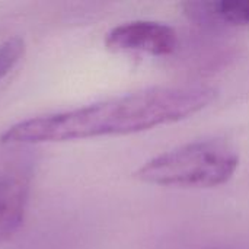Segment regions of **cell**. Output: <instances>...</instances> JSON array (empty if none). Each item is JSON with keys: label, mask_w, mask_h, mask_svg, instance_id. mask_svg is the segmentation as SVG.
Listing matches in <instances>:
<instances>
[{"label": "cell", "mask_w": 249, "mask_h": 249, "mask_svg": "<svg viewBox=\"0 0 249 249\" xmlns=\"http://www.w3.org/2000/svg\"><path fill=\"white\" fill-rule=\"evenodd\" d=\"M184 10L190 19L210 25H249V0L187 1Z\"/></svg>", "instance_id": "5"}, {"label": "cell", "mask_w": 249, "mask_h": 249, "mask_svg": "<svg viewBox=\"0 0 249 249\" xmlns=\"http://www.w3.org/2000/svg\"><path fill=\"white\" fill-rule=\"evenodd\" d=\"M217 96L209 85L155 86L70 111L29 118L9 127L4 144H36L124 136L188 118Z\"/></svg>", "instance_id": "1"}, {"label": "cell", "mask_w": 249, "mask_h": 249, "mask_svg": "<svg viewBox=\"0 0 249 249\" xmlns=\"http://www.w3.org/2000/svg\"><path fill=\"white\" fill-rule=\"evenodd\" d=\"M23 51L25 42L18 36L9 38L0 44V80L12 71V69L22 58Z\"/></svg>", "instance_id": "6"}, {"label": "cell", "mask_w": 249, "mask_h": 249, "mask_svg": "<svg viewBox=\"0 0 249 249\" xmlns=\"http://www.w3.org/2000/svg\"><path fill=\"white\" fill-rule=\"evenodd\" d=\"M29 196V178L20 171L0 172V244L20 229Z\"/></svg>", "instance_id": "4"}, {"label": "cell", "mask_w": 249, "mask_h": 249, "mask_svg": "<svg viewBox=\"0 0 249 249\" xmlns=\"http://www.w3.org/2000/svg\"><path fill=\"white\" fill-rule=\"evenodd\" d=\"M222 249H249V247H245V245H238V247H228V248H222Z\"/></svg>", "instance_id": "7"}, {"label": "cell", "mask_w": 249, "mask_h": 249, "mask_svg": "<svg viewBox=\"0 0 249 249\" xmlns=\"http://www.w3.org/2000/svg\"><path fill=\"white\" fill-rule=\"evenodd\" d=\"M112 51L140 53L155 57L169 55L178 47L177 31L156 20H131L112 28L105 38Z\"/></svg>", "instance_id": "3"}, {"label": "cell", "mask_w": 249, "mask_h": 249, "mask_svg": "<svg viewBox=\"0 0 249 249\" xmlns=\"http://www.w3.org/2000/svg\"><path fill=\"white\" fill-rule=\"evenodd\" d=\"M239 166L235 147L222 139L196 140L143 163L134 177L172 188H213L226 184Z\"/></svg>", "instance_id": "2"}]
</instances>
